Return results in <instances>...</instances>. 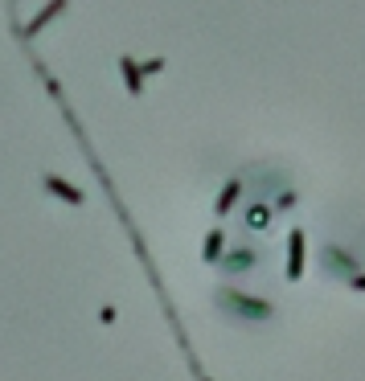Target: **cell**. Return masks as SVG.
Segmentation results:
<instances>
[{"mask_svg":"<svg viewBox=\"0 0 365 381\" xmlns=\"http://www.w3.org/2000/svg\"><path fill=\"white\" fill-rule=\"evenodd\" d=\"M299 271H304V238H299V234H292V242H287V279L296 283Z\"/></svg>","mask_w":365,"mask_h":381,"instance_id":"obj_2","label":"cell"},{"mask_svg":"<svg viewBox=\"0 0 365 381\" xmlns=\"http://www.w3.org/2000/svg\"><path fill=\"white\" fill-rule=\"evenodd\" d=\"M222 254V234H210V246H205V259H217Z\"/></svg>","mask_w":365,"mask_h":381,"instance_id":"obj_4","label":"cell"},{"mask_svg":"<svg viewBox=\"0 0 365 381\" xmlns=\"http://www.w3.org/2000/svg\"><path fill=\"white\" fill-rule=\"evenodd\" d=\"M230 303L238 315H247V320H267V315L275 312L271 308V299H259V296H242V291H230V296H222Z\"/></svg>","mask_w":365,"mask_h":381,"instance_id":"obj_1","label":"cell"},{"mask_svg":"<svg viewBox=\"0 0 365 381\" xmlns=\"http://www.w3.org/2000/svg\"><path fill=\"white\" fill-rule=\"evenodd\" d=\"M250 266H255V250H238L226 259V271H250Z\"/></svg>","mask_w":365,"mask_h":381,"instance_id":"obj_3","label":"cell"}]
</instances>
